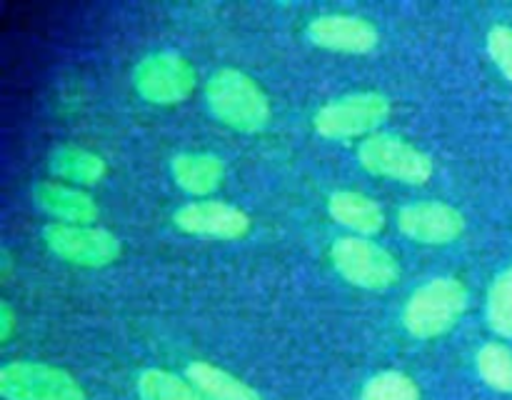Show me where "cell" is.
Masks as SVG:
<instances>
[{"label":"cell","instance_id":"6da1fadb","mask_svg":"<svg viewBox=\"0 0 512 400\" xmlns=\"http://www.w3.org/2000/svg\"><path fill=\"white\" fill-rule=\"evenodd\" d=\"M205 100L215 120L238 133H260L270 123L268 95L243 70H215L205 83Z\"/></svg>","mask_w":512,"mask_h":400},{"label":"cell","instance_id":"7a4b0ae2","mask_svg":"<svg viewBox=\"0 0 512 400\" xmlns=\"http://www.w3.org/2000/svg\"><path fill=\"white\" fill-rule=\"evenodd\" d=\"M470 303L468 285L453 275L430 278L413 290L403 308V328L418 340H433L450 333Z\"/></svg>","mask_w":512,"mask_h":400},{"label":"cell","instance_id":"3957f363","mask_svg":"<svg viewBox=\"0 0 512 400\" xmlns=\"http://www.w3.org/2000/svg\"><path fill=\"white\" fill-rule=\"evenodd\" d=\"M390 118V98L378 90H360L318 108L313 128L325 140L370 138Z\"/></svg>","mask_w":512,"mask_h":400},{"label":"cell","instance_id":"277c9868","mask_svg":"<svg viewBox=\"0 0 512 400\" xmlns=\"http://www.w3.org/2000/svg\"><path fill=\"white\" fill-rule=\"evenodd\" d=\"M330 260L343 280L363 290H388L398 283L400 265L388 248L360 235H343L330 245Z\"/></svg>","mask_w":512,"mask_h":400},{"label":"cell","instance_id":"5b68a950","mask_svg":"<svg viewBox=\"0 0 512 400\" xmlns=\"http://www.w3.org/2000/svg\"><path fill=\"white\" fill-rule=\"evenodd\" d=\"M358 160L370 175L405 185H425L433 178V158L393 133H375L358 148Z\"/></svg>","mask_w":512,"mask_h":400},{"label":"cell","instance_id":"8992f818","mask_svg":"<svg viewBox=\"0 0 512 400\" xmlns=\"http://www.w3.org/2000/svg\"><path fill=\"white\" fill-rule=\"evenodd\" d=\"M198 73L185 55L173 50L150 53L135 65L133 88L150 105H178L193 95Z\"/></svg>","mask_w":512,"mask_h":400},{"label":"cell","instance_id":"52a82bcc","mask_svg":"<svg viewBox=\"0 0 512 400\" xmlns=\"http://www.w3.org/2000/svg\"><path fill=\"white\" fill-rule=\"evenodd\" d=\"M5 400H88L83 385L63 368L35 360H15L0 368Z\"/></svg>","mask_w":512,"mask_h":400},{"label":"cell","instance_id":"ba28073f","mask_svg":"<svg viewBox=\"0 0 512 400\" xmlns=\"http://www.w3.org/2000/svg\"><path fill=\"white\" fill-rule=\"evenodd\" d=\"M43 240L55 258L80 268H108L123 255L118 235L95 225L50 223L43 228Z\"/></svg>","mask_w":512,"mask_h":400},{"label":"cell","instance_id":"9c48e42d","mask_svg":"<svg viewBox=\"0 0 512 400\" xmlns=\"http://www.w3.org/2000/svg\"><path fill=\"white\" fill-rule=\"evenodd\" d=\"M398 230L420 245H450L465 233V215L440 200L403 205L395 215Z\"/></svg>","mask_w":512,"mask_h":400},{"label":"cell","instance_id":"30bf717a","mask_svg":"<svg viewBox=\"0 0 512 400\" xmlns=\"http://www.w3.org/2000/svg\"><path fill=\"white\" fill-rule=\"evenodd\" d=\"M175 228L198 238L238 240L250 230V215L223 200H195L173 213Z\"/></svg>","mask_w":512,"mask_h":400},{"label":"cell","instance_id":"8fae6325","mask_svg":"<svg viewBox=\"0 0 512 400\" xmlns=\"http://www.w3.org/2000/svg\"><path fill=\"white\" fill-rule=\"evenodd\" d=\"M305 33H308L310 43L323 50H333V53L365 55L373 53L380 43L378 28L360 15H318L310 20Z\"/></svg>","mask_w":512,"mask_h":400},{"label":"cell","instance_id":"7c38bea8","mask_svg":"<svg viewBox=\"0 0 512 400\" xmlns=\"http://www.w3.org/2000/svg\"><path fill=\"white\" fill-rule=\"evenodd\" d=\"M33 200L43 213H48L58 223L68 225H93L100 213L93 195L73 188V185L55 183V180H45V183L35 185Z\"/></svg>","mask_w":512,"mask_h":400},{"label":"cell","instance_id":"4fadbf2b","mask_svg":"<svg viewBox=\"0 0 512 400\" xmlns=\"http://www.w3.org/2000/svg\"><path fill=\"white\" fill-rule=\"evenodd\" d=\"M328 213L335 223L360 238H373L385 228V210L358 190H335L328 198Z\"/></svg>","mask_w":512,"mask_h":400},{"label":"cell","instance_id":"5bb4252c","mask_svg":"<svg viewBox=\"0 0 512 400\" xmlns=\"http://www.w3.org/2000/svg\"><path fill=\"white\" fill-rule=\"evenodd\" d=\"M175 185L193 198H208L223 185L225 163L213 153H180L170 163Z\"/></svg>","mask_w":512,"mask_h":400},{"label":"cell","instance_id":"9a60e30c","mask_svg":"<svg viewBox=\"0 0 512 400\" xmlns=\"http://www.w3.org/2000/svg\"><path fill=\"white\" fill-rule=\"evenodd\" d=\"M185 378L205 395V400H263L253 385L240 380L238 375L208 363V360H193L185 368Z\"/></svg>","mask_w":512,"mask_h":400},{"label":"cell","instance_id":"2e32d148","mask_svg":"<svg viewBox=\"0 0 512 400\" xmlns=\"http://www.w3.org/2000/svg\"><path fill=\"white\" fill-rule=\"evenodd\" d=\"M50 173L60 180H70L78 185H95L105 178L108 165L93 150L78 148V145H58L50 153Z\"/></svg>","mask_w":512,"mask_h":400},{"label":"cell","instance_id":"e0dca14e","mask_svg":"<svg viewBox=\"0 0 512 400\" xmlns=\"http://www.w3.org/2000/svg\"><path fill=\"white\" fill-rule=\"evenodd\" d=\"M138 400H205V395L178 373L148 368L138 375Z\"/></svg>","mask_w":512,"mask_h":400},{"label":"cell","instance_id":"ac0fdd59","mask_svg":"<svg viewBox=\"0 0 512 400\" xmlns=\"http://www.w3.org/2000/svg\"><path fill=\"white\" fill-rule=\"evenodd\" d=\"M475 370L488 388L512 395V350L503 343H485L475 353Z\"/></svg>","mask_w":512,"mask_h":400},{"label":"cell","instance_id":"d6986e66","mask_svg":"<svg viewBox=\"0 0 512 400\" xmlns=\"http://www.w3.org/2000/svg\"><path fill=\"white\" fill-rule=\"evenodd\" d=\"M485 318L495 335L512 340V268H505L503 273L495 275L488 290Z\"/></svg>","mask_w":512,"mask_h":400},{"label":"cell","instance_id":"ffe728a7","mask_svg":"<svg viewBox=\"0 0 512 400\" xmlns=\"http://www.w3.org/2000/svg\"><path fill=\"white\" fill-rule=\"evenodd\" d=\"M360 400H420V388L403 370H380L365 380Z\"/></svg>","mask_w":512,"mask_h":400},{"label":"cell","instance_id":"44dd1931","mask_svg":"<svg viewBox=\"0 0 512 400\" xmlns=\"http://www.w3.org/2000/svg\"><path fill=\"white\" fill-rule=\"evenodd\" d=\"M490 60L503 73V78L512 85V28L510 25H493L485 38Z\"/></svg>","mask_w":512,"mask_h":400},{"label":"cell","instance_id":"7402d4cb","mask_svg":"<svg viewBox=\"0 0 512 400\" xmlns=\"http://www.w3.org/2000/svg\"><path fill=\"white\" fill-rule=\"evenodd\" d=\"M13 330H15V313L13 308H10L8 300H3V303H0V340L8 343Z\"/></svg>","mask_w":512,"mask_h":400},{"label":"cell","instance_id":"603a6c76","mask_svg":"<svg viewBox=\"0 0 512 400\" xmlns=\"http://www.w3.org/2000/svg\"><path fill=\"white\" fill-rule=\"evenodd\" d=\"M10 268H13V260H10L8 248H3L0 250V275H3V278H8Z\"/></svg>","mask_w":512,"mask_h":400}]
</instances>
